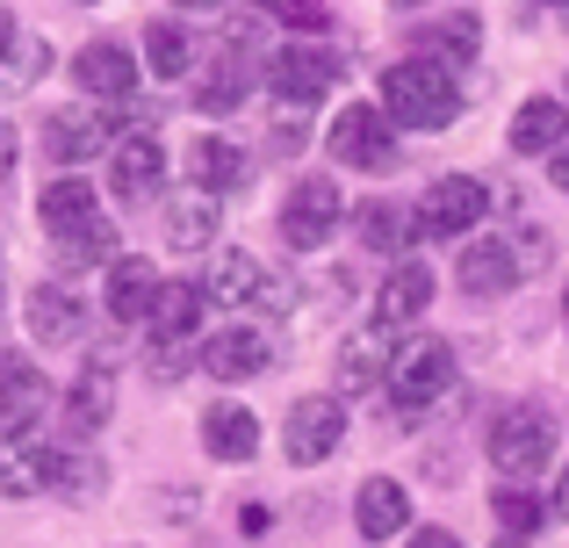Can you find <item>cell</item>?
I'll use <instances>...</instances> for the list:
<instances>
[{
    "instance_id": "48",
    "label": "cell",
    "mask_w": 569,
    "mask_h": 548,
    "mask_svg": "<svg viewBox=\"0 0 569 548\" xmlns=\"http://www.w3.org/2000/svg\"><path fill=\"white\" fill-rule=\"evenodd\" d=\"M389 8H403V14H411V8H426V0H389Z\"/></svg>"
},
{
    "instance_id": "29",
    "label": "cell",
    "mask_w": 569,
    "mask_h": 548,
    "mask_svg": "<svg viewBox=\"0 0 569 548\" xmlns=\"http://www.w3.org/2000/svg\"><path fill=\"white\" fill-rule=\"evenodd\" d=\"M43 411H51V382L43 376H29V382H14L8 397H0V440H22L29 426L43 419Z\"/></svg>"
},
{
    "instance_id": "1",
    "label": "cell",
    "mask_w": 569,
    "mask_h": 548,
    "mask_svg": "<svg viewBox=\"0 0 569 548\" xmlns=\"http://www.w3.org/2000/svg\"><path fill=\"white\" fill-rule=\"evenodd\" d=\"M382 109L397 130H447L461 109V87L447 66H432V58H397V66L382 72Z\"/></svg>"
},
{
    "instance_id": "12",
    "label": "cell",
    "mask_w": 569,
    "mask_h": 548,
    "mask_svg": "<svg viewBox=\"0 0 569 548\" xmlns=\"http://www.w3.org/2000/svg\"><path fill=\"white\" fill-rule=\"evenodd\" d=\"M353 527H361V541H397L411 527V491L397 477H368L353 498Z\"/></svg>"
},
{
    "instance_id": "32",
    "label": "cell",
    "mask_w": 569,
    "mask_h": 548,
    "mask_svg": "<svg viewBox=\"0 0 569 548\" xmlns=\"http://www.w3.org/2000/svg\"><path fill=\"white\" fill-rule=\"evenodd\" d=\"M51 477H58V455L51 448H22V455H8V462H0V491H8V498L51 491Z\"/></svg>"
},
{
    "instance_id": "38",
    "label": "cell",
    "mask_w": 569,
    "mask_h": 548,
    "mask_svg": "<svg viewBox=\"0 0 569 548\" xmlns=\"http://www.w3.org/2000/svg\"><path fill=\"white\" fill-rule=\"evenodd\" d=\"M152 376H159V382H181V376H188L181 339H152Z\"/></svg>"
},
{
    "instance_id": "42",
    "label": "cell",
    "mask_w": 569,
    "mask_h": 548,
    "mask_svg": "<svg viewBox=\"0 0 569 548\" xmlns=\"http://www.w3.org/2000/svg\"><path fill=\"white\" fill-rule=\"evenodd\" d=\"M274 152H303V123H281L274 130Z\"/></svg>"
},
{
    "instance_id": "19",
    "label": "cell",
    "mask_w": 569,
    "mask_h": 548,
    "mask_svg": "<svg viewBox=\"0 0 569 548\" xmlns=\"http://www.w3.org/2000/svg\"><path fill=\"white\" fill-rule=\"evenodd\" d=\"M455 281H461V296H505V289L519 281L512 246H505V239H476V246H461Z\"/></svg>"
},
{
    "instance_id": "4",
    "label": "cell",
    "mask_w": 569,
    "mask_h": 548,
    "mask_svg": "<svg viewBox=\"0 0 569 548\" xmlns=\"http://www.w3.org/2000/svg\"><path fill=\"white\" fill-rule=\"evenodd\" d=\"M483 210H490V188L476 173H440L426 188V202H418V231L426 239H469L483 225Z\"/></svg>"
},
{
    "instance_id": "14",
    "label": "cell",
    "mask_w": 569,
    "mask_h": 548,
    "mask_svg": "<svg viewBox=\"0 0 569 548\" xmlns=\"http://www.w3.org/2000/svg\"><path fill=\"white\" fill-rule=\"evenodd\" d=\"M72 80H80L87 94H109V101H123L130 87H138V58H130L123 43L94 37V43H80V58H72Z\"/></svg>"
},
{
    "instance_id": "10",
    "label": "cell",
    "mask_w": 569,
    "mask_h": 548,
    "mask_svg": "<svg viewBox=\"0 0 569 548\" xmlns=\"http://www.w3.org/2000/svg\"><path fill=\"white\" fill-rule=\"evenodd\" d=\"M159 181H167V145H159L152 130L116 138V152H109V188H116V196H123V202H144Z\"/></svg>"
},
{
    "instance_id": "27",
    "label": "cell",
    "mask_w": 569,
    "mask_h": 548,
    "mask_svg": "<svg viewBox=\"0 0 569 548\" xmlns=\"http://www.w3.org/2000/svg\"><path fill=\"white\" fill-rule=\"evenodd\" d=\"M167 239H173V246H188V253H194V246H217V196L188 188V196L167 210Z\"/></svg>"
},
{
    "instance_id": "11",
    "label": "cell",
    "mask_w": 569,
    "mask_h": 548,
    "mask_svg": "<svg viewBox=\"0 0 569 548\" xmlns=\"http://www.w3.org/2000/svg\"><path fill=\"white\" fill-rule=\"evenodd\" d=\"M562 130H569V109H562V101L556 94H533V101H519V109H512V130H505V138H512V152L519 159H556L562 152Z\"/></svg>"
},
{
    "instance_id": "49",
    "label": "cell",
    "mask_w": 569,
    "mask_h": 548,
    "mask_svg": "<svg viewBox=\"0 0 569 548\" xmlns=\"http://www.w3.org/2000/svg\"><path fill=\"white\" fill-rule=\"evenodd\" d=\"M498 548H527V541H498Z\"/></svg>"
},
{
    "instance_id": "28",
    "label": "cell",
    "mask_w": 569,
    "mask_h": 548,
    "mask_svg": "<svg viewBox=\"0 0 569 548\" xmlns=\"http://www.w3.org/2000/svg\"><path fill=\"white\" fill-rule=\"evenodd\" d=\"M389 376V353H382V325L368 339H353V347H339V390L347 397H361V390H376V382Z\"/></svg>"
},
{
    "instance_id": "31",
    "label": "cell",
    "mask_w": 569,
    "mask_h": 548,
    "mask_svg": "<svg viewBox=\"0 0 569 548\" xmlns=\"http://www.w3.org/2000/svg\"><path fill=\"white\" fill-rule=\"evenodd\" d=\"M101 260L116 268V225L109 217H94V225H80V231L58 239V268H101Z\"/></svg>"
},
{
    "instance_id": "20",
    "label": "cell",
    "mask_w": 569,
    "mask_h": 548,
    "mask_svg": "<svg viewBox=\"0 0 569 548\" xmlns=\"http://www.w3.org/2000/svg\"><path fill=\"white\" fill-rule=\"evenodd\" d=\"M202 368H209L217 382H252V376L267 368V339L252 332V325H231V332H217V339L202 347Z\"/></svg>"
},
{
    "instance_id": "22",
    "label": "cell",
    "mask_w": 569,
    "mask_h": 548,
    "mask_svg": "<svg viewBox=\"0 0 569 548\" xmlns=\"http://www.w3.org/2000/svg\"><path fill=\"white\" fill-rule=\"evenodd\" d=\"M80 325H87V310H80V296L66 289V281H37L29 289V332L37 339H80Z\"/></svg>"
},
{
    "instance_id": "47",
    "label": "cell",
    "mask_w": 569,
    "mask_h": 548,
    "mask_svg": "<svg viewBox=\"0 0 569 548\" xmlns=\"http://www.w3.org/2000/svg\"><path fill=\"white\" fill-rule=\"evenodd\" d=\"M173 8H217V0H173Z\"/></svg>"
},
{
    "instance_id": "15",
    "label": "cell",
    "mask_w": 569,
    "mask_h": 548,
    "mask_svg": "<svg viewBox=\"0 0 569 548\" xmlns=\"http://www.w3.org/2000/svg\"><path fill=\"white\" fill-rule=\"evenodd\" d=\"M159 289H167V281H159L152 260H116V268H109V296H101V303H109L116 325H138V318H152V310H159Z\"/></svg>"
},
{
    "instance_id": "39",
    "label": "cell",
    "mask_w": 569,
    "mask_h": 548,
    "mask_svg": "<svg viewBox=\"0 0 569 548\" xmlns=\"http://www.w3.org/2000/svg\"><path fill=\"white\" fill-rule=\"evenodd\" d=\"M281 22H289V29H325V8H318V0H281Z\"/></svg>"
},
{
    "instance_id": "9",
    "label": "cell",
    "mask_w": 569,
    "mask_h": 548,
    "mask_svg": "<svg viewBox=\"0 0 569 548\" xmlns=\"http://www.w3.org/2000/svg\"><path fill=\"white\" fill-rule=\"evenodd\" d=\"M476 51H483V22H476L469 8L461 14H426V22L411 29V58H432V66H447V72H461Z\"/></svg>"
},
{
    "instance_id": "24",
    "label": "cell",
    "mask_w": 569,
    "mask_h": 548,
    "mask_svg": "<svg viewBox=\"0 0 569 548\" xmlns=\"http://www.w3.org/2000/svg\"><path fill=\"white\" fill-rule=\"evenodd\" d=\"M202 296H209V303H260V296H267V275H260V260H252V253H223L217 268H209Z\"/></svg>"
},
{
    "instance_id": "43",
    "label": "cell",
    "mask_w": 569,
    "mask_h": 548,
    "mask_svg": "<svg viewBox=\"0 0 569 548\" xmlns=\"http://www.w3.org/2000/svg\"><path fill=\"white\" fill-rule=\"evenodd\" d=\"M14 43H22V29H14L8 14H0V66H8V51H14Z\"/></svg>"
},
{
    "instance_id": "30",
    "label": "cell",
    "mask_w": 569,
    "mask_h": 548,
    "mask_svg": "<svg viewBox=\"0 0 569 548\" xmlns=\"http://www.w3.org/2000/svg\"><path fill=\"white\" fill-rule=\"evenodd\" d=\"M490 512H498V527H505V541H527V535H541V520L556 506H541V498L527 491V484H505L498 498H490Z\"/></svg>"
},
{
    "instance_id": "45",
    "label": "cell",
    "mask_w": 569,
    "mask_h": 548,
    "mask_svg": "<svg viewBox=\"0 0 569 548\" xmlns=\"http://www.w3.org/2000/svg\"><path fill=\"white\" fill-rule=\"evenodd\" d=\"M548 173H556V188H562V196H569V145H562L556 159H548Z\"/></svg>"
},
{
    "instance_id": "46",
    "label": "cell",
    "mask_w": 569,
    "mask_h": 548,
    "mask_svg": "<svg viewBox=\"0 0 569 548\" xmlns=\"http://www.w3.org/2000/svg\"><path fill=\"white\" fill-rule=\"evenodd\" d=\"M556 520H569V469L556 477Z\"/></svg>"
},
{
    "instance_id": "36",
    "label": "cell",
    "mask_w": 569,
    "mask_h": 548,
    "mask_svg": "<svg viewBox=\"0 0 569 548\" xmlns=\"http://www.w3.org/2000/svg\"><path fill=\"white\" fill-rule=\"evenodd\" d=\"M43 66H51V51H43L37 37H22V43L8 51V66H0V87H29V80L43 72Z\"/></svg>"
},
{
    "instance_id": "33",
    "label": "cell",
    "mask_w": 569,
    "mask_h": 548,
    "mask_svg": "<svg viewBox=\"0 0 569 548\" xmlns=\"http://www.w3.org/2000/svg\"><path fill=\"white\" fill-rule=\"evenodd\" d=\"M144 58H152V72H159V80H181V72L194 66V43H188V29L159 14V22L144 29Z\"/></svg>"
},
{
    "instance_id": "3",
    "label": "cell",
    "mask_w": 569,
    "mask_h": 548,
    "mask_svg": "<svg viewBox=\"0 0 569 548\" xmlns=\"http://www.w3.org/2000/svg\"><path fill=\"white\" fill-rule=\"evenodd\" d=\"M548 455H556V419H548V411L512 405V411H498V419H490V462H498L505 477H519V484L541 477Z\"/></svg>"
},
{
    "instance_id": "50",
    "label": "cell",
    "mask_w": 569,
    "mask_h": 548,
    "mask_svg": "<svg viewBox=\"0 0 569 548\" xmlns=\"http://www.w3.org/2000/svg\"><path fill=\"white\" fill-rule=\"evenodd\" d=\"M562 318H569V289H562Z\"/></svg>"
},
{
    "instance_id": "44",
    "label": "cell",
    "mask_w": 569,
    "mask_h": 548,
    "mask_svg": "<svg viewBox=\"0 0 569 548\" xmlns=\"http://www.w3.org/2000/svg\"><path fill=\"white\" fill-rule=\"evenodd\" d=\"M8 167H14V130L0 123V181H8Z\"/></svg>"
},
{
    "instance_id": "8",
    "label": "cell",
    "mask_w": 569,
    "mask_h": 548,
    "mask_svg": "<svg viewBox=\"0 0 569 548\" xmlns=\"http://www.w3.org/2000/svg\"><path fill=\"white\" fill-rule=\"evenodd\" d=\"M332 80H339V51H325V43H289L267 66V87L281 101H318V94H332Z\"/></svg>"
},
{
    "instance_id": "18",
    "label": "cell",
    "mask_w": 569,
    "mask_h": 548,
    "mask_svg": "<svg viewBox=\"0 0 569 548\" xmlns=\"http://www.w3.org/2000/svg\"><path fill=\"white\" fill-rule=\"evenodd\" d=\"M202 448L217 455V462H252V448H260V419L223 397V405L202 411Z\"/></svg>"
},
{
    "instance_id": "35",
    "label": "cell",
    "mask_w": 569,
    "mask_h": 548,
    "mask_svg": "<svg viewBox=\"0 0 569 548\" xmlns=\"http://www.w3.org/2000/svg\"><path fill=\"white\" fill-rule=\"evenodd\" d=\"M51 491H66V498H94V491H101V462H94V455H58Z\"/></svg>"
},
{
    "instance_id": "13",
    "label": "cell",
    "mask_w": 569,
    "mask_h": 548,
    "mask_svg": "<svg viewBox=\"0 0 569 548\" xmlns=\"http://www.w3.org/2000/svg\"><path fill=\"white\" fill-rule=\"evenodd\" d=\"M43 152H51L58 167H80V159H94V152H116V138L94 109H58L51 123H43Z\"/></svg>"
},
{
    "instance_id": "5",
    "label": "cell",
    "mask_w": 569,
    "mask_h": 548,
    "mask_svg": "<svg viewBox=\"0 0 569 548\" xmlns=\"http://www.w3.org/2000/svg\"><path fill=\"white\" fill-rule=\"evenodd\" d=\"M325 145H332L339 167H389L397 159V130H389V109H376V101H347L325 130Z\"/></svg>"
},
{
    "instance_id": "40",
    "label": "cell",
    "mask_w": 569,
    "mask_h": 548,
    "mask_svg": "<svg viewBox=\"0 0 569 548\" xmlns=\"http://www.w3.org/2000/svg\"><path fill=\"white\" fill-rule=\"evenodd\" d=\"M29 376H37V368H29V361H22L14 347H0V397H8L14 382H29Z\"/></svg>"
},
{
    "instance_id": "2",
    "label": "cell",
    "mask_w": 569,
    "mask_h": 548,
    "mask_svg": "<svg viewBox=\"0 0 569 548\" xmlns=\"http://www.w3.org/2000/svg\"><path fill=\"white\" fill-rule=\"evenodd\" d=\"M447 382H455V347H447V339L418 332V339H403V347L389 353V405H397V419L426 411Z\"/></svg>"
},
{
    "instance_id": "23",
    "label": "cell",
    "mask_w": 569,
    "mask_h": 548,
    "mask_svg": "<svg viewBox=\"0 0 569 548\" xmlns=\"http://www.w3.org/2000/svg\"><path fill=\"white\" fill-rule=\"evenodd\" d=\"M246 167L252 159L238 152V145H223V138H194V152H188V173H194V188L202 196H231V188H246Z\"/></svg>"
},
{
    "instance_id": "6",
    "label": "cell",
    "mask_w": 569,
    "mask_h": 548,
    "mask_svg": "<svg viewBox=\"0 0 569 548\" xmlns=\"http://www.w3.org/2000/svg\"><path fill=\"white\" fill-rule=\"evenodd\" d=\"M339 217H347V196H339V181H325V173H303V181L289 188V202H281V239L310 253V246L332 239Z\"/></svg>"
},
{
    "instance_id": "37",
    "label": "cell",
    "mask_w": 569,
    "mask_h": 548,
    "mask_svg": "<svg viewBox=\"0 0 569 548\" xmlns=\"http://www.w3.org/2000/svg\"><path fill=\"white\" fill-rule=\"evenodd\" d=\"M512 260H519V275H533V268H548V231L541 225H527V231H512Z\"/></svg>"
},
{
    "instance_id": "7",
    "label": "cell",
    "mask_w": 569,
    "mask_h": 548,
    "mask_svg": "<svg viewBox=\"0 0 569 548\" xmlns=\"http://www.w3.org/2000/svg\"><path fill=\"white\" fill-rule=\"evenodd\" d=\"M339 440H347V405H339V397H296V405H289V434H281V455H289L296 469L325 462Z\"/></svg>"
},
{
    "instance_id": "21",
    "label": "cell",
    "mask_w": 569,
    "mask_h": 548,
    "mask_svg": "<svg viewBox=\"0 0 569 548\" xmlns=\"http://www.w3.org/2000/svg\"><path fill=\"white\" fill-rule=\"evenodd\" d=\"M37 217H43V231H51V239H66V231L94 225V217H101V202H94V188H87L80 173H58V181L37 196Z\"/></svg>"
},
{
    "instance_id": "26",
    "label": "cell",
    "mask_w": 569,
    "mask_h": 548,
    "mask_svg": "<svg viewBox=\"0 0 569 548\" xmlns=\"http://www.w3.org/2000/svg\"><path fill=\"white\" fill-rule=\"evenodd\" d=\"M361 239L376 246V253H403V246L426 239V231H418V210H397V202H368V210H361ZM403 260H411V253H403Z\"/></svg>"
},
{
    "instance_id": "41",
    "label": "cell",
    "mask_w": 569,
    "mask_h": 548,
    "mask_svg": "<svg viewBox=\"0 0 569 548\" xmlns=\"http://www.w3.org/2000/svg\"><path fill=\"white\" fill-rule=\"evenodd\" d=\"M403 548H461L455 527H418V535H403Z\"/></svg>"
},
{
    "instance_id": "17",
    "label": "cell",
    "mask_w": 569,
    "mask_h": 548,
    "mask_svg": "<svg viewBox=\"0 0 569 548\" xmlns=\"http://www.w3.org/2000/svg\"><path fill=\"white\" fill-rule=\"evenodd\" d=\"M66 419H72V434H101V426L116 419V361L80 368V382L66 390Z\"/></svg>"
},
{
    "instance_id": "25",
    "label": "cell",
    "mask_w": 569,
    "mask_h": 548,
    "mask_svg": "<svg viewBox=\"0 0 569 548\" xmlns=\"http://www.w3.org/2000/svg\"><path fill=\"white\" fill-rule=\"evenodd\" d=\"M202 281H167V289H159V310H152V332L159 339H188L194 325H202Z\"/></svg>"
},
{
    "instance_id": "16",
    "label": "cell",
    "mask_w": 569,
    "mask_h": 548,
    "mask_svg": "<svg viewBox=\"0 0 569 548\" xmlns=\"http://www.w3.org/2000/svg\"><path fill=\"white\" fill-rule=\"evenodd\" d=\"M426 303H432V268H426V260H397L389 281H382V296H376V325L397 332V325H411Z\"/></svg>"
},
{
    "instance_id": "34",
    "label": "cell",
    "mask_w": 569,
    "mask_h": 548,
    "mask_svg": "<svg viewBox=\"0 0 569 548\" xmlns=\"http://www.w3.org/2000/svg\"><path fill=\"white\" fill-rule=\"evenodd\" d=\"M246 94H252V72L238 66V58H223V66L209 72L202 87H194V109H202V116H231V109H238Z\"/></svg>"
}]
</instances>
